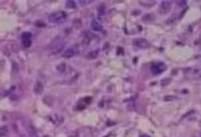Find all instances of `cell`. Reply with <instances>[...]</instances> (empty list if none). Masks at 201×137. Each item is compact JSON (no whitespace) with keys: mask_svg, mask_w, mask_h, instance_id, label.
Returning <instances> with one entry per match:
<instances>
[{"mask_svg":"<svg viewBox=\"0 0 201 137\" xmlns=\"http://www.w3.org/2000/svg\"><path fill=\"white\" fill-rule=\"evenodd\" d=\"M74 55H75V51H74L72 48H68V49H66V50L65 51V52L63 53V57L67 58V59L72 58Z\"/></svg>","mask_w":201,"mask_h":137,"instance_id":"9","label":"cell"},{"mask_svg":"<svg viewBox=\"0 0 201 137\" xmlns=\"http://www.w3.org/2000/svg\"><path fill=\"white\" fill-rule=\"evenodd\" d=\"M12 69H13L14 72H18V70H19V67H18V65L16 64V63H15V62L13 63V68Z\"/></svg>","mask_w":201,"mask_h":137,"instance_id":"17","label":"cell"},{"mask_svg":"<svg viewBox=\"0 0 201 137\" xmlns=\"http://www.w3.org/2000/svg\"><path fill=\"white\" fill-rule=\"evenodd\" d=\"M29 135H30V137H37V132H36L34 129H31L29 131Z\"/></svg>","mask_w":201,"mask_h":137,"instance_id":"16","label":"cell"},{"mask_svg":"<svg viewBox=\"0 0 201 137\" xmlns=\"http://www.w3.org/2000/svg\"><path fill=\"white\" fill-rule=\"evenodd\" d=\"M99 54V50L98 49H95V50H93L92 52H90L88 54V59H96L97 57L98 56Z\"/></svg>","mask_w":201,"mask_h":137,"instance_id":"11","label":"cell"},{"mask_svg":"<svg viewBox=\"0 0 201 137\" xmlns=\"http://www.w3.org/2000/svg\"><path fill=\"white\" fill-rule=\"evenodd\" d=\"M132 43L134 46H136L140 49H146L149 47V42L144 38H136L133 40Z\"/></svg>","mask_w":201,"mask_h":137,"instance_id":"4","label":"cell"},{"mask_svg":"<svg viewBox=\"0 0 201 137\" xmlns=\"http://www.w3.org/2000/svg\"><path fill=\"white\" fill-rule=\"evenodd\" d=\"M105 14H106V6L104 3H102L98 7V16L103 17V16H105Z\"/></svg>","mask_w":201,"mask_h":137,"instance_id":"8","label":"cell"},{"mask_svg":"<svg viewBox=\"0 0 201 137\" xmlns=\"http://www.w3.org/2000/svg\"><path fill=\"white\" fill-rule=\"evenodd\" d=\"M92 1H80V3H91Z\"/></svg>","mask_w":201,"mask_h":137,"instance_id":"19","label":"cell"},{"mask_svg":"<svg viewBox=\"0 0 201 137\" xmlns=\"http://www.w3.org/2000/svg\"><path fill=\"white\" fill-rule=\"evenodd\" d=\"M52 47L53 50H55L56 52H60L64 49V47H65L64 40L60 36L55 37L52 42Z\"/></svg>","mask_w":201,"mask_h":137,"instance_id":"3","label":"cell"},{"mask_svg":"<svg viewBox=\"0 0 201 137\" xmlns=\"http://www.w3.org/2000/svg\"><path fill=\"white\" fill-rule=\"evenodd\" d=\"M22 43H23V46L25 48H30L32 45V41L31 40H26V41H23Z\"/></svg>","mask_w":201,"mask_h":137,"instance_id":"15","label":"cell"},{"mask_svg":"<svg viewBox=\"0 0 201 137\" xmlns=\"http://www.w3.org/2000/svg\"><path fill=\"white\" fill-rule=\"evenodd\" d=\"M139 137H150L149 135H146V134H143V135H141Z\"/></svg>","mask_w":201,"mask_h":137,"instance_id":"18","label":"cell"},{"mask_svg":"<svg viewBox=\"0 0 201 137\" xmlns=\"http://www.w3.org/2000/svg\"><path fill=\"white\" fill-rule=\"evenodd\" d=\"M65 6H66V8H69V9H74V8H76V6H77V3H76L75 1L68 0V1H66V3H65Z\"/></svg>","mask_w":201,"mask_h":137,"instance_id":"12","label":"cell"},{"mask_svg":"<svg viewBox=\"0 0 201 137\" xmlns=\"http://www.w3.org/2000/svg\"><path fill=\"white\" fill-rule=\"evenodd\" d=\"M67 18V15L65 12L64 11H57L52 13L49 16H48V21L50 23H53V24H61L63 22L65 21Z\"/></svg>","mask_w":201,"mask_h":137,"instance_id":"1","label":"cell"},{"mask_svg":"<svg viewBox=\"0 0 201 137\" xmlns=\"http://www.w3.org/2000/svg\"><path fill=\"white\" fill-rule=\"evenodd\" d=\"M166 65L162 63V62H160V63H155V64H153L150 67V70H151V73L155 75H160L161 73H163L165 70L166 69Z\"/></svg>","mask_w":201,"mask_h":137,"instance_id":"2","label":"cell"},{"mask_svg":"<svg viewBox=\"0 0 201 137\" xmlns=\"http://www.w3.org/2000/svg\"><path fill=\"white\" fill-rule=\"evenodd\" d=\"M70 137H79V136H70Z\"/></svg>","mask_w":201,"mask_h":137,"instance_id":"20","label":"cell"},{"mask_svg":"<svg viewBox=\"0 0 201 137\" xmlns=\"http://www.w3.org/2000/svg\"><path fill=\"white\" fill-rule=\"evenodd\" d=\"M57 70H58V72H60V73H63V72H65V68H66V64H65V63H61V64H60L58 66H57Z\"/></svg>","mask_w":201,"mask_h":137,"instance_id":"14","label":"cell"},{"mask_svg":"<svg viewBox=\"0 0 201 137\" xmlns=\"http://www.w3.org/2000/svg\"><path fill=\"white\" fill-rule=\"evenodd\" d=\"M171 5H172V2L171 1H163L161 2L160 8H159V11L161 14H166L168 13L171 9Z\"/></svg>","mask_w":201,"mask_h":137,"instance_id":"5","label":"cell"},{"mask_svg":"<svg viewBox=\"0 0 201 137\" xmlns=\"http://www.w3.org/2000/svg\"><path fill=\"white\" fill-rule=\"evenodd\" d=\"M200 39H201V36H200Z\"/></svg>","mask_w":201,"mask_h":137,"instance_id":"21","label":"cell"},{"mask_svg":"<svg viewBox=\"0 0 201 137\" xmlns=\"http://www.w3.org/2000/svg\"><path fill=\"white\" fill-rule=\"evenodd\" d=\"M35 94L37 95H41L43 92H44V85L42 82L38 81L36 83L35 86H34V89H33Z\"/></svg>","mask_w":201,"mask_h":137,"instance_id":"7","label":"cell"},{"mask_svg":"<svg viewBox=\"0 0 201 137\" xmlns=\"http://www.w3.org/2000/svg\"><path fill=\"white\" fill-rule=\"evenodd\" d=\"M9 128L6 125H4V126L1 127V129H0V136H1V137H7L9 136Z\"/></svg>","mask_w":201,"mask_h":137,"instance_id":"10","label":"cell"},{"mask_svg":"<svg viewBox=\"0 0 201 137\" xmlns=\"http://www.w3.org/2000/svg\"><path fill=\"white\" fill-rule=\"evenodd\" d=\"M91 28H92V30L94 31H101L103 30V26H102V25H101L98 21L95 20H92V22H91Z\"/></svg>","mask_w":201,"mask_h":137,"instance_id":"6","label":"cell"},{"mask_svg":"<svg viewBox=\"0 0 201 137\" xmlns=\"http://www.w3.org/2000/svg\"><path fill=\"white\" fill-rule=\"evenodd\" d=\"M32 36V33H31V32H28V31H26V32L22 33V35H21V38H22V40H23V41H26V40H31Z\"/></svg>","mask_w":201,"mask_h":137,"instance_id":"13","label":"cell"}]
</instances>
